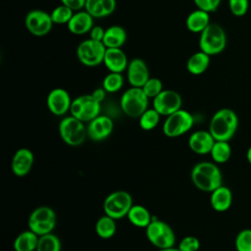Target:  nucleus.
<instances>
[{
    "label": "nucleus",
    "instance_id": "obj_1",
    "mask_svg": "<svg viewBox=\"0 0 251 251\" xmlns=\"http://www.w3.org/2000/svg\"><path fill=\"white\" fill-rule=\"evenodd\" d=\"M193 185L201 191L212 192L223 184V174L215 162L203 161L193 166L190 173Z\"/></svg>",
    "mask_w": 251,
    "mask_h": 251
},
{
    "label": "nucleus",
    "instance_id": "obj_2",
    "mask_svg": "<svg viewBox=\"0 0 251 251\" xmlns=\"http://www.w3.org/2000/svg\"><path fill=\"white\" fill-rule=\"evenodd\" d=\"M239 120L230 108H222L214 113L209 123V131L215 140L229 141L237 131Z\"/></svg>",
    "mask_w": 251,
    "mask_h": 251
},
{
    "label": "nucleus",
    "instance_id": "obj_3",
    "mask_svg": "<svg viewBox=\"0 0 251 251\" xmlns=\"http://www.w3.org/2000/svg\"><path fill=\"white\" fill-rule=\"evenodd\" d=\"M226 33L222 25L211 23L199 36V49L209 56L221 54L226 47Z\"/></svg>",
    "mask_w": 251,
    "mask_h": 251
},
{
    "label": "nucleus",
    "instance_id": "obj_4",
    "mask_svg": "<svg viewBox=\"0 0 251 251\" xmlns=\"http://www.w3.org/2000/svg\"><path fill=\"white\" fill-rule=\"evenodd\" d=\"M58 131L61 139L71 147L80 146L87 138L85 123L72 115L64 117L61 120Z\"/></svg>",
    "mask_w": 251,
    "mask_h": 251
},
{
    "label": "nucleus",
    "instance_id": "obj_5",
    "mask_svg": "<svg viewBox=\"0 0 251 251\" xmlns=\"http://www.w3.org/2000/svg\"><path fill=\"white\" fill-rule=\"evenodd\" d=\"M149 98L141 87L130 86L121 96L120 106L123 113L129 117L138 119L147 109Z\"/></svg>",
    "mask_w": 251,
    "mask_h": 251
},
{
    "label": "nucleus",
    "instance_id": "obj_6",
    "mask_svg": "<svg viewBox=\"0 0 251 251\" xmlns=\"http://www.w3.org/2000/svg\"><path fill=\"white\" fill-rule=\"evenodd\" d=\"M148 241L157 249L173 247L176 244V233L173 227L159 219L153 218L145 228Z\"/></svg>",
    "mask_w": 251,
    "mask_h": 251
},
{
    "label": "nucleus",
    "instance_id": "obj_7",
    "mask_svg": "<svg viewBox=\"0 0 251 251\" xmlns=\"http://www.w3.org/2000/svg\"><path fill=\"white\" fill-rule=\"evenodd\" d=\"M57 223L55 211L49 206H39L31 211L27 219V226L38 236L53 232Z\"/></svg>",
    "mask_w": 251,
    "mask_h": 251
},
{
    "label": "nucleus",
    "instance_id": "obj_8",
    "mask_svg": "<svg viewBox=\"0 0 251 251\" xmlns=\"http://www.w3.org/2000/svg\"><path fill=\"white\" fill-rule=\"evenodd\" d=\"M132 205L133 200L129 192L126 190H116L105 198L103 211L105 215L115 220H121L126 217Z\"/></svg>",
    "mask_w": 251,
    "mask_h": 251
},
{
    "label": "nucleus",
    "instance_id": "obj_9",
    "mask_svg": "<svg viewBox=\"0 0 251 251\" xmlns=\"http://www.w3.org/2000/svg\"><path fill=\"white\" fill-rule=\"evenodd\" d=\"M194 125V118L186 110L179 109L166 117L163 124V133L171 138L178 137L188 132Z\"/></svg>",
    "mask_w": 251,
    "mask_h": 251
},
{
    "label": "nucleus",
    "instance_id": "obj_10",
    "mask_svg": "<svg viewBox=\"0 0 251 251\" xmlns=\"http://www.w3.org/2000/svg\"><path fill=\"white\" fill-rule=\"evenodd\" d=\"M106 49L103 42L88 38L77 45L76 57L83 66L96 67L103 63Z\"/></svg>",
    "mask_w": 251,
    "mask_h": 251
},
{
    "label": "nucleus",
    "instance_id": "obj_11",
    "mask_svg": "<svg viewBox=\"0 0 251 251\" xmlns=\"http://www.w3.org/2000/svg\"><path fill=\"white\" fill-rule=\"evenodd\" d=\"M101 103L92 94H83L75 97L72 101L70 113L78 120L88 123L100 115Z\"/></svg>",
    "mask_w": 251,
    "mask_h": 251
},
{
    "label": "nucleus",
    "instance_id": "obj_12",
    "mask_svg": "<svg viewBox=\"0 0 251 251\" xmlns=\"http://www.w3.org/2000/svg\"><path fill=\"white\" fill-rule=\"evenodd\" d=\"M53 25L51 15L43 10H31L25 17V25L27 31L34 36H44L48 34Z\"/></svg>",
    "mask_w": 251,
    "mask_h": 251
},
{
    "label": "nucleus",
    "instance_id": "obj_13",
    "mask_svg": "<svg viewBox=\"0 0 251 251\" xmlns=\"http://www.w3.org/2000/svg\"><path fill=\"white\" fill-rule=\"evenodd\" d=\"M152 105L161 116L168 117L181 109L182 98L180 94L175 90L164 89L160 94L153 98Z\"/></svg>",
    "mask_w": 251,
    "mask_h": 251
},
{
    "label": "nucleus",
    "instance_id": "obj_14",
    "mask_svg": "<svg viewBox=\"0 0 251 251\" xmlns=\"http://www.w3.org/2000/svg\"><path fill=\"white\" fill-rule=\"evenodd\" d=\"M73 99L70 93L61 87H56L52 89L46 98V105L48 110L54 116L62 117L70 112Z\"/></svg>",
    "mask_w": 251,
    "mask_h": 251
},
{
    "label": "nucleus",
    "instance_id": "obj_15",
    "mask_svg": "<svg viewBox=\"0 0 251 251\" xmlns=\"http://www.w3.org/2000/svg\"><path fill=\"white\" fill-rule=\"evenodd\" d=\"M87 137L92 141L107 139L114 130L113 120L106 115H99L86 125Z\"/></svg>",
    "mask_w": 251,
    "mask_h": 251
},
{
    "label": "nucleus",
    "instance_id": "obj_16",
    "mask_svg": "<svg viewBox=\"0 0 251 251\" xmlns=\"http://www.w3.org/2000/svg\"><path fill=\"white\" fill-rule=\"evenodd\" d=\"M34 155L28 148H19L13 155L11 161L12 173L19 177L25 176L32 169Z\"/></svg>",
    "mask_w": 251,
    "mask_h": 251
},
{
    "label": "nucleus",
    "instance_id": "obj_17",
    "mask_svg": "<svg viewBox=\"0 0 251 251\" xmlns=\"http://www.w3.org/2000/svg\"><path fill=\"white\" fill-rule=\"evenodd\" d=\"M126 78L130 86L142 87L150 78L149 68L140 58H134L128 62L126 68Z\"/></svg>",
    "mask_w": 251,
    "mask_h": 251
},
{
    "label": "nucleus",
    "instance_id": "obj_18",
    "mask_svg": "<svg viewBox=\"0 0 251 251\" xmlns=\"http://www.w3.org/2000/svg\"><path fill=\"white\" fill-rule=\"evenodd\" d=\"M215 138L209 130H195L188 137V146L197 155L210 154L215 143Z\"/></svg>",
    "mask_w": 251,
    "mask_h": 251
},
{
    "label": "nucleus",
    "instance_id": "obj_19",
    "mask_svg": "<svg viewBox=\"0 0 251 251\" xmlns=\"http://www.w3.org/2000/svg\"><path fill=\"white\" fill-rule=\"evenodd\" d=\"M94 18L84 9L75 12L67 25L69 31L75 35H83L89 33L93 25Z\"/></svg>",
    "mask_w": 251,
    "mask_h": 251
},
{
    "label": "nucleus",
    "instance_id": "obj_20",
    "mask_svg": "<svg viewBox=\"0 0 251 251\" xmlns=\"http://www.w3.org/2000/svg\"><path fill=\"white\" fill-rule=\"evenodd\" d=\"M126 54L122 48H107L103 64L109 72L123 74L128 65Z\"/></svg>",
    "mask_w": 251,
    "mask_h": 251
},
{
    "label": "nucleus",
    "instance_id": "obj_21",
    "mask_svg": "<svg viewBox=\"0 0 251 251\" xmlns=\"http://www.w3.org/2000/svg\"><path fill=\"white\" fill-rule=\"evenodd\" d=\"M232 192L229 187L222 184L211 192L210 204L213 210L219 213L227 211L232 205Z\"/></svg>",
    "mask_w": 251,
    "mask_h": 251
},
{
    "label": "nucleus",
    "instance_id": "obj_22",
    "mask_svg": "<svg viewBox=\"0 0 251 251\" xmlns=\"http://www.w3.org/2000/svg\"><path fill=\"white\" fill-rule=\"evenodd\" d=\"M116 6V0H86L84 10L94 19H101L113 14Z\"/></svg>",
    "mask_w": 251,
    "mask_h": 251
},
{
    "label": "nucleus",
    "instance_id": "obj_23",
    "mask_svg": "<svg viewBox=\"0 0 251 251\" xmlns=\"http://www.w3.org/2000/svg\"><path fill=\"white\" fill-rule=\"evenodd\" d=\"M210 24V13L198 8L189 13L185 20V25L192 33L200 34Z\"/></svg>",
    "mask_w": 251,
    "mask_h": 251
},
{
    "label": "nucleus",
    "instance_id": "obj_24",
    "mask_svg": "<svg viewBox=\"0 0 251 251\" xmlns=\"http://www.w3.org/2000/svg\"><path fill=\"white\" fill-rule=\"evenodd\" d=\"M211 62V56L206 54L205 52L199 50L193 53L186 62V70L189 74L193 75H199L204 74Z\"/></svg>",
    "mask_w": 251,
    "mask_h": 251
},
{
    "label": "nucleus",
    "instance_id": "obj_25",
    "mask_svg": "<svg viewBox=\"0 0 251 251\" xmlns=\"http://www.w3.org/2000/svg\"><path fill=\"white\" fill-rule=\"evenodd\" d=\"M126 218L132 226L142 228H146L153 219L150 211L146 207L139 204H133L131 206Z\"/></svg>",
    "mask_w": 251,
    "mask_h": 251
},
{
    "label": "nucleus",
    "instance_id": "obj_26",
    "mask_svg": "<svg viewBox=\"0 0 251 251\" xmlns=\"http://www.w3.org/2000/svg\"><path fill=\"white\" fill-rule=\"evenodd\" d=\"M126 31L121 25H111L105 29L103 44L107 48H122L126 41Z\"/></svg>",
    "mask_w": 251,
    "mask_h": 251
},
{
    "label": "nucleus",
    "instance_id": "obj_27",
    "mask_svg": "<svg viewBox=\"0 0 251 251\" xmlns=\"http://www.w3.org/2000/svg\"><path fill=\"white\" fill-rule=\"evenodd\" d=\"M39 236L29 228L20 232L13 242L15 251H35Z\"/></svg>",
    "mask_w": 251,
    "mask_h": 251
},
{
    "label": "nucleus",
    "instance_id": "obj_28",
    "mask_svg": "<svg viewBox=\"0 0 251 251\" xmlns=\"http://www.w3.org/2000/svg\"><path fill=\"white\" fill-rule=\"evenodd\" d=\"M232 154V149L229 144V141H223V140H216L211 152L210 156L216 164H225L226 163Z\"/></svg>",
    "mask_w": 251,
    "mask_h": 251
},
{
    "label": "nucleus",
    "instance_id": "obj_29",
    "mask_svg": "<svg viewBox=\"0 0 251 251\" xmlns=\"http://www.w3.org/2000/svg\"><path fill=\"white\" fill-rule=\"evenodd\" d=\"M95 231L102 239H109L113 237L117 231L116 220L104 214L96 221Z\"/></svg>",
    "mask_w": 251,
    "mask_h": 251
},
{
    "label": "nucleus",
    "instance_id": "obj_30",
    "mask_svg": "<svg viewBox=\"0 0 251 251\" xmlns=\"http://www.w3.org/2000/svg\"><path fill=\"white\" fill-rule=\"evenodd\" d=\"M62 243L60 238L53 232L39 236L35 251H61Z\"/></svg>",
    "mask_w": 251,
    "mask_h": 251
},
{
    "label": "nucleus",
    "instance_id": "obj_31",
    "mask_svg": "<svg viewBox=\"0 0 251 251\" xmlns=\"http://www.w3.org/2000/svg\"><path fill=\"white\" fill-rule=\"evenodd\" d=\"M161 115L152 107L148 108L139 118H138V124L141 129L143 130H152L154 129L160 122Z\"/></svg>",
    "mask_w": 251,
    "mask_h": 251
},
{
    "label": "nucleus",
    "instance_id": "obj_32",
    "mask_svg": "<svg viewBox=\"0 0 251 251\" xmlns=\"http://www.w3.org/2000/svg\"><path fill=\"white\" fill-rule=\"evenodd\" d=\"M124 85V76L121 73L109 72L102 81V87L107 93L118 92Z\"/></svg>",
    "mask_w": 251,
    "mask_h": 251
},
{
    "label": "nucleus",
    "instance_id": "obj_33",
    "mask_svg": "<svg viewBox=\"0 0 251 251\" xmlns=\"http://www.w3.org/2000/svg\"><path fill=\"white\" fill-rule=\"evenodd\" d=\"M74 11L69 7L61 4L53 9L50 13L52 21L56 25H68L74 15Z\"/></svg>",
    "mask_w": 251,
    "mask_h": 251
},
{
    "label": "nucleus",
    "instance_id": "obj_34",
    "mask_svg": "<svg viewBox=\"0 0 251 251\" xmlns=\"http://www.w3.org/2000/svg\"><path fill=\"white\" fill-rule=\"evenodd\" d=\"M236 251H251V228L241 229L234 240Z\"/></svg>",
    "mask_w": 251,
    "mask_h": 251
},
{
    "label": "nucleus",
    "instance_id": "obj_35",
    "mask_svg": "<svg viewBox=\"0 0 251 251\" xmlns=\"http://www.w3.org/2000/svg\"><path fill=\"white\" fill-rule=\"evenodd\" d=\"M141 88L149 99L155 98L158 94H160L164 90L163 82L158 77H150Z\"/></svg>",
    "mask_w": 251,
    "mask_h": 251
},
{
    "label": "nucleus",
    "instance_id": "obj_36",
    "mask_svg": "<svg viewBox=\"0 0 251 251\" xmlns=\"http://www.w3.org/2000/svg\"><path fill=\"white\" fill-rule=\"evenodd\" d=\"M230 13L235 17H243L249 9V0H228Z\"/></svg>",
    "mask_w": 251,
    "mask_h": 251
},
{
    "label": "nucleus",
    "instance_id": "obj_37",
    "mask_svg": "<svg viewBox=\"0 0 251 251\" xmlns=\"http://www.w3.org/2000/svg\"><path fill=\"white\" fill-rule=\"evenodd\" d=\"M177 248L180 251H198L200 248V241L194 235H186L180 239Z\"/></svg>",
    "mask_w": 251,
    "mask_h": 251
},
{
    "label": "nucleus",
    "instance_id": "obj_38",
    "mask_svg": "<svg viewBox=\"0 0 251 251\" xmlns=\"http://www.w3.org/2000/svg\"><path fill=\"white\" fill-rule=\"evenodd\" d=\"M193 2L198 9L213 13L219 9L222 0H193Z\"/></svg>",
    "mask_w": 251,
    "mask_h": 251
},
{
    "label": "nucleus",
    "instance_id": "obj_39",
    "mask_svg": "<svg viewBox=\"0 0 251 251\" xmlns=\"http://www.w3.org/2000/svg\"><path fill=\"white\" fill-rule=\"evenodd\" d=\"M60 1H61V4L69 7L74 12L83 10L86 2V0H60Z\"/></svg>",
    "mask_w": 251,
    "mask_h": 251
},
{
    "label": "nucleus",
    "instance_id": "obj_40",
    "mask_svg": "<svg viewBox=\"0 0 251 251\" xmlns=\"http://www.w3.org/2000/svg\"><path fill=\"white\" fill-rule=\"evenodd\" d=\"M104 35H105V28H103L100 25H94L89 31V38L95 41L102 42Z\"/></svg>",
    "mask_w": 251,
    "mask_h": 251
},
{
    "label": "nucleus",
    "instance_id": "obj_41",
    "mask_svg": "<svg viewBox=\"0 0 251 251\" xmlns=\"http://www.w3.org/2000/svg\"><path fill=\"white\" fill-rule=\"evenodd\" d=\"M106 93H107L106 90L101 86V87H98V88L94 89L91 94H92V96H93L97 101H99V102L101 103V102L105 99Z\"/></svg>",
    "mask_w": 251,
    "mask_h": 251
},
{
    "label": "nucleus",
    "instance_id": "obj_42",
    "mask_svg": "<svg viewBox=\"0 0 251 251\" xmlns=\"http://www.w3.org/2000/svg\"><path fill=\"white\" fill-rule=\"evenodd\" d=\"M157 251H180L177 247H169V248H161V249H157Z\"/></svg>",
    "mask_w": 251,
    "mask_h": 251
},
{
    "label": "nucleus",
    "instance_id": "obj_43",
    "mask_svg": "<svg viewBox=\"0 0 251 251\" xmlns=\"http://www.w3.org/2000/svg\"><path fill=\"white\" fill-rule=\"evenodd\" d=\"M246 159L248 163L251 165V146H249V148L246 151Z\"/></svg>",
    "mask_w": 251,
    "mask_h": 251
}]
</instances>
